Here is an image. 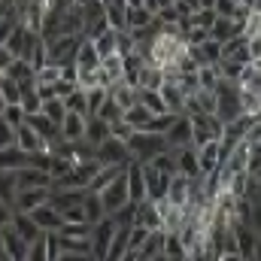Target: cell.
I'll list each match as a JSON object with an SVG mask.
<instances>
[{
    "label": "cell",
    "instance_id": "1",
    "mask_svg": "<svg viewBox=\"0 0 261 261\" xmlns=\"http://www.w3.org/2000/svg\"><path fill=\"white\" fill-rule=\"evenodd\" d=\"M125 146H128V152H130V161H137V164H149L152 158H158V155H164V152H167L164 137L140 134V130H134V134H130Z\"/></svg>",
    "mask_w": 261,
    "mask_h": 261
},
{
    "label": "cell",
    "instance_id": "2",
    "mask_svg": "<svg viewBox=\"0 0 261 261\" xmlns=\"http://www.w3.org/2000/svg\"><path fill=\"white\" fill-rule=\"evenodd\" d=\"M94 161H97L100 167H128L130 152H128V146H125L122 140L110 137L107 143H100V146L94 149Z\"/></svg>",
    "mask_w": 261,
    "mask_h": 261
},
{
    "label": "cell",
    "instance_id": "3",
    "mask_svg": "<svg viewBox=\"0 0 261 261\" xmlns=\"http://www.w3.org/2000/svg\"><path fill=\"white\" fill-rule=\"evenodd\" d=\"M116 231H119V228H116V222H113L110 216H103L97 225H91V261L107 258V249H110Z\"/></svg>",
    "mask_w": 261,
    "mask_h": 261
},
{
    "label": "cell",
    "instance_id": "4",
    "mask_svg": "<svg viewBox=\"0 0 261 261\" xmlns=\"http://www.w3.org/2000/svg\"><path fill=\"white\" fill-rule=\"evenodd\" d=\"M97 197H100V206H103L107 216H113L116 210H122L125 203H130L128 200V179H125V170H122V173H119V176H116V179H113V182H110Z\"/></svg>",
    "mask_w": 261,
    "mask_h": 261
},
{
    "label": "cell",
    "instance_id": "5",
    "mask_svg": "<svg viewBox=\"0 0 261 261\" xmlns=\"http://www.w3.org/2000/svg\"><path fill=\"white\" fill-rule=\"evenodd\" d=\"M79 43L82 37H58L52 43H46V55H49V64L64 67L76 61V52H79Z\"/></svg>",
    "mask_w": 261,
    "mask_h": 261
},
{
    "label": "cell",
    "instance_id": "6",
    "mask_svg": "<svg viewBox=\"0 0 261 261\" xmlns=\"http://www.w3.org/2000/svg\"><path fill=\"white\" fill-rule=\"evenodd\" d=\"M222 137V125L216 122V116H192V149H200L210 140Z\"/></svg>",
    "mask_w": 261,
    "mask_h": 261
},
{
    "label": "cell",
    "instance_id": "7",
    "mask_svg": "<svg viewBox=\"0 0 261 261\" xmlns=\"http://www.w3.org/2000/svg\"><path fill=\"white\" fill-rule=\"evenodd\" d=\"M231 234H234V243H237V255H240V258L243 261L258 258V231L237 225V228H231Z\"/></svg>",
    "mask_w": 261,
    "mask_h": 261
},
{
    "label": "cell",
    "instance_id": "8",
    "mask_svg": "<svg viewBox=\"0 0 261 261\" xmlns=\"http://www.w3.org/2000/svg\"><path fill=\"white\" fill-rule=\"evenodd\" d=\"M173 158H176V176H182V179H203L200 167H197V152L192 146L173 149Z\"/></svg>",
    "mask_w": 261,
    "mask_h": 261
},
{
    "label": "cell",
    "instance_id": "9",
    "mask_svg": "<svg viewBox=\"0 0 261 261\" xmlns=\"http://www.w3.org/2000/svg\"><path fill=\"white\" fill-rule=\"evenodd\" d=\"M58 255L55 234H40L34 243H28V261H58Z\"/></svg>",
    "mask_w": 261,
    "mask_h": 261
},
{
    "label": "cell",
    "instance_id": "10",
    "mask_svg": "<svg viewBox=\"0 0 261 261\" xmlns=\"http://www.w3.org/2000/svg\"><path fill=\"white\" fill-rule=\"evenodd\" d=\"M164 143H167V149L192 146V119H189V116H176V122H173L170 130L164 134Z\"/></svg>",
    "mask_w": 261,
    "mask_h": 261
},
{
    "label": "cell",
    "instance_id": "11",
    "mask_svg": "<svg viewBox=\"0 0 261 261\" xmlns=\"http://www.w3.org/2000/svg\"><path fill=\"white\" fill-rule=\"evenodd\" d=\"M31 216V222L37 225V231L40 234H55L58 228H61V213L58 210H52L49 203H43V206H37L34 213H28Z\"/></svg>",
    "mask_w": 261,
    "mask_h": 261
},
{
    "label": "cell",
    "instance_id": "12",
    "mask_svg": "<svg viewBox=\"0 0 261 261\" xmlns=\"http://www.w3.org/2000/svg\"><path fill=\"white\" fill-rule=\"evenodd\" d=\"M49 197H52V189H31V192H18L15 200H12V210H15V213H34L37 206L49 203Z\"/></svg>",
    "mask_w": 261,
    "mask_h": 261
},
{
    "label": "cell",
    "instance_id": "13",
    "mask_svg": "<svg viewBox=\"0 0 261 261\" xmlns=\"http://www.w3.org/2000/svg\"><path fill=\"white\" fill-rule=\"evenodd\" d=\"M15 189L18 192H31V189H52V176L34 167H24L15 173Z\"/></svg>",
    "mask_w": 261,
    "mask_h": 261
},
{
    "label": "cell",
    "instance_id": "14",
    "mask_svg": "<svg viewBox=\"0 0 261 261\" xmlns=\"http://www.w3.org/2000/svg\"><path fill=\"white\" fill-rule=\"evenodd\" d=\"M197 152V167H200V176H210V173H216V167L222 164V152H219V140H210V143H203Z\"/></svg>",
    "mask_w": 261,
    "mask_h": 261
},
{
    "label": "cell",
    "instance_id": "15",
    "mask_svg": "<svg viewBox=\"0 0 261 261\" xmlns=\"http://www.w3.org/2000/svg\"><path fill=\"white\" fill-rule=\"evenodd\" d=\"M152 21H155V15L143 6V0L125 3V24H128V31H143V28H149Z\"/></svg>",
    "mask_w": 261,
    "mask_h": 261
},
{
    "label": "cell",
    "instance_id": "16",
    "mask_svg": "<svg viewBox=\"0 0 261 261\" xmlns=\"http://www.w3.org/2000/svg\"><path fill=\"white\" fill-rule=\"evenodd\" d=\"M15 149H21L24 155H34V152H49V155H52V146H49V143H43V140L28 128V125L15 128Z\"/></svg>",
    "mask_w": 261,
    "mask_h": 261
},
{
    "label": "cell",
    "instance_id": "17",
    "mask_svg": "<svg viewBox=\"0 0 261 261\" xmlns=\"http://www.w3.org/2000/svg\"><path fill=\"white\" fill-rule=\"evenodd\" d=\"M125 179H128V200L130 203H143L146 200V182H143V167L137 161H130L125 167Z\"/></svg>",
    "mask_w": 261,
    "mask_h": 261
},
{
    "label": "cell",
    "instance_id": "18",
    "mask_svg": "<svg viewBox=\"0 0 261 261\" xmlns=\"http://www.w3.org/2000/svg\"><path fill=\"white\" fill-rule=\"evenodd\" d=\"M73 67H76V73H97V70H100V58H97V52H94L91 40H85V37H82Z\"/></svg>",
    "mask_w": 261,
    "mask_h": 261
},
{
    "label": "cell",
    "instance_id": "19",
    "mask_svg": "<svg viewBox=\"0 0 261 261\" xmlns=\"http://www.w3.org/2000/svg\"><path fill=\"white\" fill-rule=\"evenodd\" d=\"M3 258L6 261H28V243L12 228H3Z\"/></svg>",
    "mask_w": 261,
    "mask_h": 261
},
{
    "label": "cell",
    "instance_id": "20",
    "mask_svg": "<svg viewBox=\"0 0 261 261\" xmlns=\"http://www.w3.org/2000/svg\"><path fill=\"white\" fill-rule=\"evenodd\" d=\"M107 140H110V125L100 122L97 116H88V119H85V130H82V143H88L91 149H97V146L107 143Z\"/></svg>",
    "mask_w": 261,
    "mask_h": 261
},
{
    "label": "cell",
    "instance_id": "21",
    "mask_svg": "<svg viewBox=\"0 0 261 261\" xmlns=\"http://www.w3.org/2000/svg\"><path fill=\"white\" fill-rule=\"evenodd\" d=\"M234 85L240 94H261V64H246Z\"/></svg>",
    "mask_w": 261,
    "mask_h": 261
},
{
    "label": "cell",
    "instance_id": "22",
    "mask_svg": "<svg viewBox=\"0 0 261 261\" xmlns=\"http://www.w3.org/2000/svg\"><path fill=\"white\" fill-rule=\"evenodd\" d=\"M222 61H234V64H252L249 58V40L243 37H234L222 46Z\"/></svg>",
    "mask_w": 261,
    "mask_h": 261
},
{
    "label": "cell",
    "instance_id": "23",
    "mask_svg": "<svg viewBox=\"0 0 261 261\" xmlns=\"http://www.w3.org/2000/svg\"><path fill=\"white\" fill-rule=\"evenodd\" d=\"M103 18H107L113 34H125L128 31V24H125V3L122 0H103Z\"/></svg>",
    "mask_w": 261,
    "mask_h": 261
},
{
    "label": "cell",
    "instance_id": "24",
    "mask_svg": "<svg viewBox=\"0 0 261 261\" xmlns=\"http://www.w3.org/2000/svg\"><path fill=\"white\" fill-rule=\"evenodd\" d=\"M107 97H110V100L122 110V116H125L130 107L137 103V88H130V85H125V82H116V85L107 88Z\"/></svg>",
    "mask_w": 261,
    "mask_h": 261
},
{
    "label": "cell",
    "instance_id": "25",
    "mask_svg": "<svg viewBox=\"0 0 261 261\" xmlns=\"http://www.w3.org/2000/svg\"><path fill=\"white\" fill-rule=\"evenodd\" d=\"M164 200L189 213V179H182V176H173V179L167 182V195H164Z\"/></svg>",
    "mask_w": 261,
    "mask_h": 261
},
{
    "label": "cell",
    "instance_id": "26",
    "mask_svg": "<svg viewBox=\"0 0 261 261\" xmlns=\"http://www.w3.org/2000/svg\"><path fill=\"white\" fill-rule=\"evenodd\" d=\"M134 225H140V228H146V231H161V219H158V210H155V203H152V200L137 203Z\"/></svg>",
    "mask_w": 261,
    "mask_h": 261
},
{
    "label": "cell",
    "instance_id": "27",
    "mask_svg": "<svg viewBox=\"0 0 261 261\" xmlns=\"http://www.w3.org/2000/svg\"><path fill=\"white\" fill-rule=\"evenodd\" d=\"M28 167V155L21 152V149H0V170L3 173H18V170H24Z\"/></svg>",
    "mask_w": 261,
    "mask_h": 261
},
{
    "label": "cell",
    "instance_id": "28",
    "mask_svg": "<svg viewBox=\"0 0 261 261\" xmlns=\"http://www.w3.org/2000/svg\"><path fill=\"white\" fill-rule=\"evenodd\" d=\"M122 82V58L119 55H110V58H100V85L110 88Z\"/></svg>",
    "mask_w": 261,
    "mask_h": 261
},
{
    "label": "cell",
    "instance_id": "29",
    "mask_svg": "<svg viewBox=\"0 0 261 261\" xmlns=\"http://www.w3.org/2000/svg\"><path fill=\"white\" fill-rule=\"evenodd\" d=\"M58 130H61V140H64V143H79V140H82V130H85V119L67 113Z\"/></svg>",
    "mask_w": 261,
    "mask_h": 261
},
{
    "label": "cell",
    "instance_id": "30",
    "mask_svg": "<svg viewBox=\"0 0 261 261\" xmlns=\"http://www.w3.org/2000/svg\"><path fill=\"white\" fill-rule=\"evenodd\" d=\"M76 12L82 18V28H88V24H94V21L103 18V0H82V3H76Z\"/></svg>",
    "mask_w": 261,
    "mask_h": 261
},
{
    "label": "cell",
    "instance_id": "31",
    "mask_svg": "<svg viewBox=\"0 0 261 261\" xmlns=\"http://www.w3.org/2000/svg\"><path fill=\"white\" fill-rule=\"evenodd\" d=\"M9 228H12V231H15V234H18L24 243H34V240L40 237V231H37V225L31 222V216H28V213H15Z\"/></svg>",
    "mask_w": 261,
    "mask_h": 261
},
{
    "label": "cell",
    "instance_id": "32",
    "mask_svg": "<svg viewBox=\"0 0 261 261\" xmlns=\"http://www.w3.org/2000/svg\"><path fill=\"white\" fill-rule=\"evenodd\" d=\"M122 170H125V167H100V170L94 173V179L88 182V189H85V192H88V195H100V192H103V189H107V186L122 173Z\"/></svg>",
    "mask_w": 261,
    "mask_h": 261
},
{
    "label": "cell",
    "instance_id": "33",
    "mask_svg": "<svg viewBox=\"0 0 261 261\" xmlns=\"http://www.w3.org/2000/svg\"><path fill=\"white\" fill-rule=\"evenodd\" d=\"M164 85V73L155 70V67H143L140 70V79H137V91H158Z\"/></svg>",
    "mask_w": 261,
    "mask_h": 261
},
{
    "label": "cell",
    "instance_id": "34",
    "mask_svg": "<svg viewBox=\"0 0 261 261\" xmlns=\"http://www.w3.org/2000/svg\"><path fill=\"white\" fill-rule=\"evenodd\" d=\"M149 119H152V113H149V110H143L140 103H134L128 113L122 116V122H125L130 130H143L146 125H149Z\"/></svg>",
    "mask_w": 261,
    "mask_h": 261
},
{
    "label": "cell",
    "instance_id": "35",
    "mask_svg": "<svg viewBox=\"0 0 261 261\" xmlns=\"http://www.w3.org/2000/svg\"><path fill=\"white\" fill-rule=\"evenodd\" d=\"M82 216H85L88 225H97V222L107 216L103 206H100V197L97 195H85V200H82Z\"/></svg>",
    "mask_w": 261,
    "mask_h": 261
},
{
    "label": "cell",
    "instance_id": "36",
    "mask_svg": "<svg viewBox=\"0 0 261 261\" xmlns=\"http://www.w3.org/2000/svg\"><path fill=\"white\" fill-rule=\"evenodd\" d=\"M55 234H58V237H70V240H91V225H88V222H79V225H61Z\"/></svg>",
    "mask_w": 261,
    "mask_h": 261
},
{
    "label": "cell",
    "instance_id": "37",
    "mask_svg": "<svg viewBox=\"0 0 261 261\" xmlns=\"http://www.w3.org/2000/svg\"><path fill=\"white\" fill-rule=\"evenodd\" d=\"M91 46H94L97 58H110V55H116V34L107 31V34H100L97 40H91Z\"/></svg>",
    "mask_w": 261,
    "mask_h": 261
},
{
    "label": "cell",
    "instance_id": "38",
    "mask_svg": "<svg viewBox=\"0 0 261 261\" xmlns=\"http://www.w3.org/2000/svg\"><path fill=\"white\" fill-rule=\"evenodd\" d=\"M195 76H197V88H200V91H216V85L222 82L216 67H200Z\"/></svg>",
    "mask_w": 261,
    "mask_h": 261
},
{
    "label": "cell",
    "instance_id": "39",
    "mask_svg": "<svg viewBox=\"0 0 261 261\" xmlns=\"http://www.w3.org/2000/svg\"><path fill=\"white\" fill-rule=\"evenodd\" d=\"M40 116H43V119H49L52 125H58V128H61L67 110H64V103H61V100H46V103H43V110H40Z\"/></svg>",
    "mask_w": 261,
    "mask_h": 261
},
{
    "label": "cell",
    "instance_id": "40",
    "mask_svg": "<svg viewBox=\"0 0 261 261\" xmlns=\"http://www.w3.org/2000/svg\"><path fill=\"white\" fill-rule=\"evenodd\" d=\"M61 103H64L67 113H73V116H82V119H88V110H85V91H79V88H76V91H73L70 97H64Z\"/></svg>",
    "mask_w": 261,
    "mask_h": 261
},
{
    "label": "cell",
    "instance_id": "41",
    "mask_svg": "<svg viewBox=\"0 0 261 261\" xmlns=\"http://www.w3.org/2000/svg\"><path fill=\"white\" fill-rule=\"evenodd\" d=\"M70 170H73V161L64 158V155H58V152H52V161H49V176H52V182L61 179V176H67Z\"/></svg>",
    "mask_w": 261,
    "mask_h": 261
},
{
    "label": "cell",
    "instance_id": "42",
    "mask_svg": "<svg viewBox=\"0 0 261 261\" xmlns=\"http://www.w3.org/2000/svg\"><path fill=\"white\" fill-rule=\"evenodd\" d=\"M15 195H18V189H15V173H3V170H0V200L12 206Z\"/></svg>",
    "mask_w": 261,
    "mask_h": 261
},
{
    "label": "cell",
    "instance_id": "43",
    "mask_svg": "<svg viewBox=\"0 0 261 261\" xmlns=\"http://www.w3.org/2000/svg\"><path fill=\"white\" fill-rule=\"evenodd\" d=\"M94 116H97V119H100V122H107V125H110V128H113V125H119V122H122V110H119V107H116V103H113V100H110V97H107V100H103V107H100V110H97V113H94Z\"/></svg>",
    "mask_w": 261,
    "mask_h": 261
},
{
    "label": "cell",
    "instance_id": "44",
    "mask_svg": "<svg viewBox=\"0 0 261 261\" xmlns=\"http://www.w3.org/2000/svg\"><path fill=\"white\" fill-rule=\"evenodd\" d=\"M6 79H12V82H18V85H21V82H31V79H34V70L24 64V61H18V58H15V61L9 64V70H6Z\"/></svg>",
    "mask_w": 261,
    "mask_h": 261
},
{
    "label": "cell",
    "instance_id": "45",
    "mask_svg": "<svg viewBox=\"0 0 261 261\" xmlns=\"http://www.w3.org/2000/svg\"><path fill=\"white\" fill-rule=\"evenodd\" d=\"M58 79H61V67L55 64H46L34 73V85H55Z\"/></svg>",
    "mask_w": 261,
    "mask_h": 261
},
{
    "label": "cell",
    "instance_id": "46",
    "mask_svg": "<svg viewBox=\"0 0 261 261\" xmlns=\"http://www.w3.org/2000/svg\"><path fill=\"white\" fill-rule=\"evenodd\" d=\"M134 216H137V203H125V206L116 210L110 219L116 222V228H130V225H134Z\"/></svg>",
    "mask_w": 261,
    "mask_h": 261
},
{
    "label": "cell",
    "instance_id": "47",
    "mask_svg": "<svg viewBox=\"0 0 261 261\" xmlns=\"http://www.w3.org/2000/svg\"><path fill=\"white\" fill-rule=\"evenodd\" d=\"M103 100H107V88H91V91H85V110H88V116H94V113L103 107Z\"/></svg>",
    "mask_w": 261,
    "mask_h": 261
},
{
    "label": "cell",
    "instance_id": "48",
    "mask_svg": "<svg viewBox=\"0 0 261 261\" xmlns=\"http://www.w3.org/2000/svg\"><path fill=\"white\" fill-rule=\"evenodd\" d=\"M149 234H152V231H146V228H140V225H130V231H128V252H140V246L149 240Z\"/></svg>",
    "mask_w": 261,
    "mask_h": 261
},
{
    "label": "cell",
    "instance_id": "49",
    "mask_svg": "<svg viewBox=\"0 0 261 261\" xmlns=\"http://www.w3.org/2000/svg\"><path fill=\"white\" fill-rule=\"evenodd\" d=\"M164 258H179V255H186V249H182V243H179V237L176 234H164V252H161Z\"/></svg>",
    "mask_w": 261,
    "mask_h": 261
},
{
    "label": "cell",
    "instance_id": "50",
    "mask_svg": "<svg viewBox=\"0 0 261 261\" xmlns=\"http://www.w3.org/2000/svg\"><path fill=\"white\" fill-rule=\"evenodd\" d=\"M0 119H3L9 128H21V125H24V113H21V107H6Z\"/></svg>",
    "mask_w": 261,
    "mask_h": 261
},
{
    "label": "cell",
    "instance_id": "51",
    "mask_svg": "<svg viewBox=\"0 0 261 261\" xmlns=\"http://www.w3.org/2000/svg\"><path fill=\"white\" fill-rule=\"evenodd\" d=\"M12 146H15V128H9L0 119V149H12Z\"/></svg>",
    "mask_w": 261,
    "mask_h": 261
},
{
    "label": "cell",
    "instance_id": "52",
    "mask_svg": "<svg viewBox=\"0 0 261 261\" xmlns=\"http://www.w3.org/2000/svg\"><path fill=\"white\" fill-rule=\"evenodd\" d=\"M52 91H55L58 100H64V97H70V94L76 91V85H73V82H64V79H58V82L52 85Z\"/></svg>",
    "mask_w": 261,
    "mask_h": 261
},
{
    "label": "cell",
    "instance_id": "53",
    "mask_svg": "<svg viewBox=\"0 0 261 261\" xmlns=\"http://www.w3.org/2000/svg\"><path fill=\"white\" fill-rule=\"evenodd\" d=\"M12 216H15V210H12L9 203H3V200H0V231L12 225Z\"/></svg>",
    "mask_w": 261,
    "mask_h": 261
},
{
    "label": "cell",
    "instance_id": "54",
    "mask_svg": "<svg viewBox=\"0 0 261 261\" xmlns=\"http://www.w3.org/2000/svg\"><path fill=\"white\" fill-rule=\"evenodd\" d=\"M12 61H15V58H12V55L0 46V76H6V70H9V64H12Z\"/></svg>",
    "mask_w": 261,
    "mask_h": 261
},
{
    "label": "cell",
    "instance_id": "55",
    "mask_svg": "<svg viewBox=\"0 0 261 261\" xmlns=\"http://www.w3.org/2000/svg\"><path fill=\"white\" fill-rule=\"evenodd\" d=\"M58 261H91V255H58Z\"/></svg>",
    "mask_w": 261,
    "mask_h": 261
},
{
    "label": "cell",
    "instance_id": "56",
    "mask_svg": "<svg viewBox=\"0 0 261 261\" xmlns=\"http://www.w3.org/2000/svg\"><path fill=\"white\" fill-rule=\"evenodd\" d=\"M216 261H243L240 255H216Z\"/></svg>",
    "mask_w": 261,
    "mask_h": 261
},
{
    "label": "cell",
    "instance_id": "57",
    "mask_svg": "<svg viewBox=\"0 0 261 261\" xmlns=\"http://www.w3.org/2000/svg\"><path fill=\"white\" fill-rule=\"evenodd\" d=\"M0 258H3V231H0ZM6 261V258H3Z\"/></svg>",
    "mask_w": 261,
    "mask_h": 261
},
{
    "label": "cell",
    "instance_id": "58",
    "mask_svg": "<svg viewBox=\"0 0 261 261\" xmlns=\"http://www.w3.org/2000/svg\"><path fill=\"white\" fill-rule=\"evenodd\" d=\"M3 110H6V100H3V97H0V116H3Z\"/></svg>",
    "mask_w": 261,
    "mask_h": 261
},
{
    "label": "cell",
    "instance_id": "59",
    "mask_svg": "<svg viewBox=\"0 0 261 261\" xmlns=\"http://www.w3.org/2000/svg\"><path fill=\"white\" fill-rule=\"evenodd\" d=\"M246 261H258V258H246Z\"/></svg>",
    "mask_w": 261,
    "mask_h": 261
},
{
    "label": "cell",
    "instance_id": "60",
    "mask_svg": "<svg viewBox=\"0 0 261 261\" xmlns=\"http://www.w3.org/2000/svg\"><path fill=\"white\" fill-rule=\"evenodd\" d=\"M0 261H3V258H0Z\"/></svg>",
    "mask_w": 261,
    "mask_h": 261
}]
</instances>
